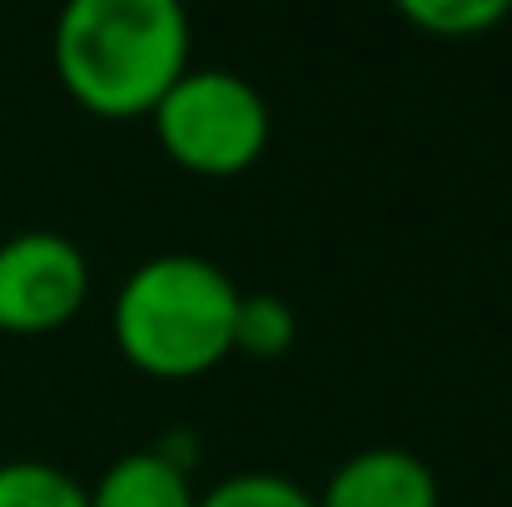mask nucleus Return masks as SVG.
I'll return each mask as SVG.
<instances>
[{
    "mask_svg": "<svg viewBox=\"0 0 512 507\" xmlns=\"http://www.w3.org/2000/svg\"><path fill=\"white\" fill-rule=\"evenodd\" d=\"M60 85L95 115H145L189 70V15L174 0H75L55 20Z\"/></svg>",
    "mask_w": 512,
    "mask_h": 507,
    "instance_id": "obj_1",
    "label": "nucleus"
},
{
    "mask_svg": "<svg viewBox=\"0 0 512 507\" xmlns=\"http://www.w3.org/2000/svg\"><path fill=\"white\" fill-rule=\"evenodd\" d=\"M234 279L199 254H155L115 294V343L155 378H194L234 353Z\"/></svg>",
    "mask_w": 512,
    "mask_h": 507,
    "instance_id": "obj_2",
    "label": "nucleus"
},
{
    "mask_svg": "<svg viewBox=\"0 0 512 507\" xmlns=\"http://www.w3.org/2000/svg\"><path fill=\"white\" fill-rule=\"evenodd\" d=\"M150 115L170 160L194 174H239L269 145V105L234 70H184Z\"/></svg>",
    "mask_w": 512,
    "mask_h": 507,
    "instance_id": "obj_3",
    "label": "nucleus"
},
{
    "mask_svg": "<svg viewBox=\"0 0 512 507\" xmlns=\"http://www.w3.org/2000/svg\"><path fill=\"white\" fill-rule=\"evenodd\" d=\"M90 294V264L75 239L55 229H25L0 244V329L50 334L80 314Z\"/></svg>",
    "mask_w": 512,
    "mask_h": 507,
    "instance_id": "obj_4",
    "label": "nucleus"
},
{
    "mask_svg": "<svg viewBox=\"0 0 512 507\" xmlns=\"http://www.w3.org/2000/svg\"><path fill=\"white\" fill-rule=\"evenodd\" d=\"M319 507H438L433 468L408 448H363L334 468Z\"/></svg>",
    "mask_w": 512,
    "mask_h": 507,
    "instance_id": "obj_5",
    "label": "nucleus"
},
{
    "mask_svg": "<svg viewBox=\"0 0 512 507\" xmlns=\"http://www.w3.org/2000/svg\"><path fill=\"white\" fill-rule=\"evenodd\" d=\"M90 493V507H194L184 468L165 453H125Z\"/></svg>",
    "mask_w": 512,
    "mask_h": 507,
    "instance_id": "obj_6",
    "label": "nucleus"
},
{
    "mask_svg": "<svg viewBox=\"0 0 512 507\" xmlns=\"http://www.w3.org/2000/svg\"><path fill=\"white\" fill-rule=\"evenodd\" d=\"M0 507H90V493L55 463H0Z\"/></svg>",
    "mask_w": 512,
    "mask_h": 507,
    "instance_id": "obj_7",
    "label": "nucleus"
},
{
    "mask_svg": "<svg viewBox=\"0 0 512 507\" xmlns=\"http://www.w3.org/2000/svg\"><path fill=\"white\" fill-rule=\"evenodd\" d=\"M294 309L279 299V294H239V309H234V348L239 353H254V358H279L294 348Z\"/></svg>",
    "mask_w": 512,
    "mask_h": 507,
    "instance_id": "obj_8",
    "label": "nucleus"
},
{
    "mask_svg": "<svg viewBox=\"0 0 512 507\" xmlns=\"http://www.w3.org/2000/svg\"><path fill=\"white\" fill-rule=\"evenodd\" d=\"M194 507H319L294 478L284 473H234L224 483H214Z\"/></svg>",
    "mask_w": 512,
    "mask_h": 507,
    "instance_id": "obj_9",
    "label": "nucleus"
},
{
    "mask_svg": "<svg viewBox=\"0 0 512 507\" xmlns=\"http://www.w3.org/2000/svg\"><path fill=\"white\" fill-rule=\"evenodd\" d=\"M508 0H403V15L433 35H478L508 20Z\"/></svg>",
    "mask_w": 512,
    "mask_h": 507,
    "instance_id": "obj_10",
    "label": "nucleus"
}]
</instances>
